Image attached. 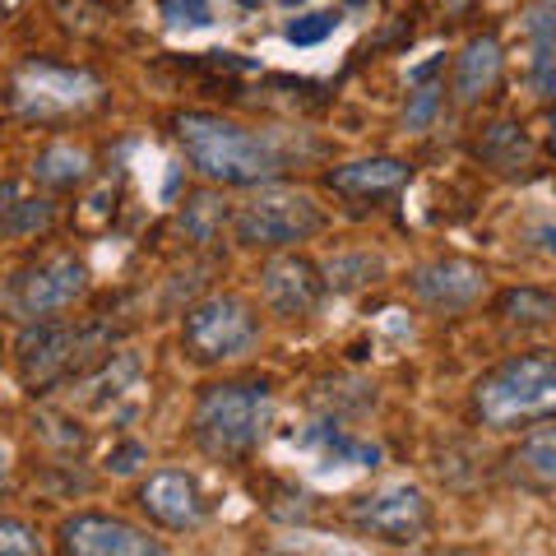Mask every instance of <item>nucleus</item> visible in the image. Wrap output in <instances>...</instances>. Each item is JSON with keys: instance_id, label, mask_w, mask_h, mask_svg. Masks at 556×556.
I'll return each mask as SVG.
<instances>
[{"instance_id": "obj_15", "label": "nucleus", "mask_w": 556, "mask_h": 556, "mask_svg": "<svg viewBox=\"0 0 556 556\" xmlns=\"http://www.w3.org/2000/svg\"><path fill=\"white\" fill-rule=\"evenodd\" d=\"M56 223V204L24 181H0V237H38Z\"/></svg>"}, {"instance_id": "obj_7", "label": "nucleus", "mask_w": 556, "mask_h": 556, "mask_svg": "<svg viewBox=\"0 0 556 556\" xmlns=\"http://www.w3.org/2000/svg\"><path fill=\"white\" fill-rule=\"evenodd\" d=\"M260 339V316L251 302L232 298V292H214L186 311L181 320V348L195 362H232L241 353H251Z\"/></svg>"}, {"instance_id": "obj_12", "label": "nucleus", "mask_w": 556, "mask_h": 556, "mask_svg": "<svg viewBox=\"0 0 556 556\" xmlns=\"http://www.w3.org/2000/svg\"><path fill=\"white\" fill-rule=\"evenodd\" d=\"M260 298H265V306L274 311V316L302 320L320 306L325 278L306 255H274L269 265L260 269Z\"/></svg>"}, {"instance_id": "obj_23", "label": "nucleus", "mask_w": 556, "mask_h": 556, "mask_svg": "<svg viewBox=\"0 0 556 556\" xmlns=\"http://www.w3.org/2000/svg\"><path fill=\"white\" fill-rule=\"evenodd\" d=\"M135 386H139V357L135 353H112L108 362H102V371L89 380V399L98 408H108Z\"/></svg>"}, {"instance_id": "obj_18", "label": "nucleus", "mask_w": 556, "mask_h": 556, "mask_svg": "<svg viewBox=\"0 0 556 556\" xmlns=\"http://www.w3.org/2000/svg\"><path fill=\"white\" fill-rule=\"evenodd\" d=\"M478 159L492 172H525L533 163L529 135L519 130L515 121H496V126H486L482 139H478Z\"/></svg>"}, {"instance_id": "obj_13", "label": "nucleus", "mask_w": 556, "mask_h": 556, "mask_svg": "<svg viewBox=\"0 0 556 556\" xmlns=\"http://www.w3.org/2000/svg\"><path fill=\"white\" fill-rule=\"evenodd\" d=\"M408 288H413V298L427 302L431 311H468L486 292V274L473 260L445 255V260H431V265H417Z\"/></svg>"}, {"instance_id": "obj_33", "label": "nucleus", "mask_w": 556, "mask_h": 556, "mask_svg": "<svg viewBox=\"0 0 556 556\" xmlns=\"http://www.w3.org/2000/svg\"><path fill=\"white\" fill-rule=\"evenodd\" d=\"M538 247H543L547 255H556V228H543V232H538Z\"/></svg>"}, {"instance_id": "obj_8", "label": "nucleus", "mask_w": 556, "mask_h": 556, "mask_svg": "<svg viewBox=\"0 0 556 556\" xmlns=\"http://www.w3.org/2000/svg\"><path fill=\"white\" fill-rule=\"evenodd\" d=\"M102 98V79L89 75V70L75 65H51V61H33L14 75L10 102L14 112L28 121H56L70 112H89Z\"/></svg>"}, {"instance_id": "obj_9", "label": "nucleus", "mask_w": 556, "mask_h": 556, "mask_svg": "<svg viewBox=\"0 0 556 556\" xmlns=\"http://www.w3.org/2000/svg\"><path fill=\"white\" fill-rule=\"evenodd\" d=\"M348 519H353L357 533L408 547L417 538H427V529H431V501L417 492V486L399 482V486H380L371 496H357L353 506H348Z\"/></svg>"}, {"instance_id": "obj_29", "label": "nucleus", "mask_w": 556, "mask_h": 556, "mask_svg": "<svg viewBox=\"0 0 556 556\" xmlns=\"http://www.w3.org/2000/svg\"><path fill=\"white\" fill-rule=\"evenodd\" d=\"M0 556H42L38 533L20 519H0Z\"/></svg>"}, {"instance_id": "obj_30", "label": "nucleus", "mask_w": 556, "mask_h": 556, "mask_svg": "<svg viewBox=\"0 0 556 556\" xmlns=\"http://www.w3.org/2000/svg\"><path fill=\"white\" fill-rule=\"evenodd\" d=\"M139 464H149V450L139 445V441H121V445L108 450V464H102V468H108V473H116V478H130Z\"/></svg>"}, {"instance_id": "obj_4", "label": "nucleus", "mask_w": 556, "mask_h": 556, "mask_svg": "<svg viewBox=\"0 0 556 556\" xmlns=\"http://www.w3.org/2000/svg\"><path fill=\"white\" fill-rule=\"evenodd\" d=\"M98 343H102L98 329H79L65 320H33L24 325L20 343H14V367H20V380L33 394H47L70 371L89 367L98 357Z\"/></svg>"}, {"instance_id": "obj_20", "label": "nucleus", "mask_w": 556, "mask_h": 556, "mask_svg": "<svg viewBox=\"0 0 556 556\" xmlns=\"http://www.w3.org/2000/svg\"><path fill=\"white\" fill-rule=\"evenodd\" d=\"M302 445H320L329 464H348V468H376L380 464V450L371 441H357V437H348V431L329 427V422L311 427L302 437Z\"/></svg>"}, {"instance_id": "obj_17", "label": "nucleus", "mask_w": 556, "mask_h": 556, "mask_svg": "<svg viewBox=\"0 0 556 556\" xmlns=\"http://www.w3.org/2000/svg\"><path fill=\"white\" fill-rule=\"evenodd\" d=\"M33 177L47 190H75L93 177V159H89V149H79V144H51L33 159Z\"/></svg>"}, {"instance_id": "obj_14", "label": "nucleus", "mask_w": 556, "mask_h": 556, "mask_svg": "<svg viewBox=\"0 0 556 556\" xmlns=\"http://www.w3.org/2000/svg\"><path fill=\"white\" fill-rule=\"evenodd\" d=\"M413 167L404 159H357V163H339L325 172L329 190L343 195H394L399 186H408Z\"/></svg>"}, {"instance_id": "obj_34", "label": "nucleus", "mask_w": 556, "mask_h": 556, "mask_svg": "<svg viewBox=\"0 0 556 556\" xmlns=\"http://www.w3.org/2000/svg\"><path fill=\"white\" fill-rule=\"evenodd\" d=\"M241 10H260V5H269V0H237Z\"/></svg>"}, {"instance_id": "obj_27", "label": "nucleus", "mask_w": 556, "mask_h": 556, "mask_svg": "<svg viewBox=\"0 0 556 556\" xmlns=\"http://www.w3.org/2000/svg\"><path fill=\"white\" fill-rule=\"evenodd\" d=\"M159 20L167 28H208L214 24V5L208 0H159Z\"/></svg>"}, {"instance_id": "obj_35", "label": "nucleus", "mask_w": 556, "mask_h": 556, "mask_svg": "<svg viewBox=\"0 0 556 556\" xmlns=\"http://www.w3.org/2000/svg\"><path fill=\"white\" fill-rule=\"evenodd\" d=\"M343 5H353V10H357V5H371V0H343Z\"/></svg>"}, {"instance_id": "obj_21", "label": "nucleus", "mask_w": 556, "mask_h": 556, "mask_svg": "<svg viewBox=\"0 0 556 556\" xmlns=\"http://www.w3.org/2000/svg\"><path fill=\"white\" fill-rule=\"evenodd\" d=\"M325 288H339V292H353V288H367V283H380L386 278V260L376 251H348V255H334L329 265L320 269Z\"/></svg>"}, {"instance_id": "obj_32", "label": "nucleus", "mask_w": 556, "mask_h": 556, "mask_svg": "<svg viewBox=\"0 0 556 556\" xmlns=\"http://www.w3.org/2000/svg\"><path fill=\"white\" fill-rule=\"evenodd\" d=\"M10 486V445H5V437H0V492Z\"/></svg>"}, {"instance_id": "obj_36", "label": "nucleus", "mask_w": 556, "mask_h": 556, "mask_svg": "<svg viewBox=\"0 0 556 556\" xmlns=\"http://www.w3.org/2000/svg\"><path fill=\"white\" fill-rule=\"evenodd\" d=\"M552 144H556V112H552Z\"/></svg>"}, {"instance_id": "obj_24", "label": "nucleus", "mask_w": 556, "mask_h": 556, "mask_svg": "<svg viewBox=\"0 0 556 556\" xmlns=\"http://www.w3.org/2000/svg\"><path fill=\"white\" fill-rule=\"evenodd\" d=\"M525 33L533 42L538 70L556 65V0H529L525 5Z\"/></svg>"}, {"instance_id": "obj_5", "label": "nucleus", "mask_w": 556, "mask_h": 556, "mask_svg": "<svg viewBox=\"0 0 556 556\" xmlns=\"http://www.w3.org/2000/svg\"><path fill=\"white\" fill-rule=\"evenodd\" d=\"M84 292H89V269H84V260L75 255H47L38 265H24L14 269L5 283H0V311H5L10 320H47L56 316V311L75 306Z\"/></svg>"}, {"instance_id": "obj_19", "label": "nucleus", "mask_w": 556, "mask_h": 556, "mask_svg": "<svg viewBox=\"0 0 556 556\" xmlns=\"http://www.w3.org/2000/svg\"><path fill=\"white\" fill-rule=\"evenodd\" d=\"M515 478L529 486H556V427H543L533 437L519 441V450L510 455Z\"/></svg>"}, {"instance_id": "obj_28", "label": "nucleus", "mask_w": 556, "mask_h": 556, "mask_svg": "<svg viewBox=\"0 0 556 556\" xmlns=\"http://www.w3.org/2000/svg\"><path fill=\"white\" fill-rule=\"evenodd\" d=\"M437 108H441V89H437V84L413 89L408 108H404V130H427L431 121H437Z\"/></svg>"}, {"instance_id": "obj_16", "label": "nucleus", "mask_w": 556, "mask_h": 556, "mask_svg": "<svg viewBox=\"0 0 556 556\" xmlns=\"http://www.w3.org/2000/svg\"><path fill=\"white\" fill-rule=\"evenodd\" d=\"M496 79H501V42L492 33H482V38L468 42L455 61V98L478 102L482 93H492Z\"/></svg>"}, {"instance_id": "obj_22", "label": "nucleus", "mask_w": 556, "mask_h": 556, "mask_svg": "<svg viewBox=\"0 0 556 556\" xmlns=\"http://www.w3.org/2000/svg\"><path fill=\"white\" fill-rule=\"evenodd\" d=\"M496 311L510 325H552L556 320V298L543 288H506L496 298Z\"/></svg>"}, {"instance_id": "obj_31", "label": "nucleus", "mask_w": 556, "mask_h": 556, "mask_svg": "<svg viewBox=\"0 0 556 556\" xmlns=\"http://www.w3.org/2000/svg\"><path fill=\"white\" fill-rule=\"evenodd\" d=\"M269 556H367L357 547H329V543H298V547H274Z\"/></svg>"}, {"instance_id": "obj_25", "label": "nucleus", "mask_w": 556, "mask_h": 556, "mask_svg": "<svg viewBox=\"0 0 556 556\" xmlns=\"http://www.w3.org/2000/svg\"><path fill=\"white\" fill-rule=\"evenodd\" d=\"M218 223H223V204L214 195H195V200L181 208V232L190 241H214Z\"/></svg>"}, {"instance_id": "obj_6", "label": "nucleus", "mask_w": 556, "mask_h": 556, "mask_svg": "<svg viewBox=\"0 0 556 556\" xmlns=\"http://www.w3.org/2000/svg\"><path fill=\"white\" fill-rule=\"evenodd\" d=\"M325 228L320 204L302 190H260L232 214V237L251 251H283Z\"/></svg>"}, {"instance_id": "obj_10", "label": "nucleus", "mask_w": 556, "mask_h": 556, "mask_svg": "<svg viewBox=\"0 0 556 556\" xmlns=\"http://www.w3.org/2000/svg\"><path fill=\"white\" fill-rule=\"evenodd\" d=\"M61 556H172L163 538H153L149 529H135L116 515H70L56 529Z\"/></svg>"}, {"instance_id": "obj_26", "label": "nucleus", "mask_w": 556, "mask_h": 556, "mask_svg": "<svg viewBox=\"0 0 556 556\" xmlns=\"http://www.w3.org/2000/svg\"><path fill=\"white\" fill-rule=\"evenodd\" d=\"M334 33H339V14L316 10V14H298V20H288L283 38L292 47H320L325 38H334Z\"/></svg>"}, {"instance_id": "obj_1", "label": "nucleus", "mask_w": 556, "mask_h": 556, "mask_svg": "<svg viewBox=\"0 0 556 556\" xmlns=\"http://www.w3.org/2000/svg\"><path fill=\"white\" fill-rule=\"evenodd\" d=\"M172 130H177L190 167L218 186H260L288 172V149L278 144V135L247 130L228 116L177 112Z\"/></svg>"}, {"instance_id": "obj_2", "label": "nucleus", "mask_w": 556, "mask_h": 556, "mask_svg": "<svg viewBox=\"0 0 556 556\" xmlns=\"http://www.w3.org/2000/svg\"><path fill=\"white\" fill-rule=\"evenodd\" d=\"M274 417V390L269 380H223L195 399L190 413V437L204 455L214 459H241L265 441V427Z\"/></svg>"}, {"instance_id": "obj_11", "label": "nucleus", "mask_w": 556, "mask_h": 556, "mask_svg": "<svg viewBox=\"0 0 556 556\" xmlns=\"http://www.w3.org/2000/svg\"><path fill=\"white\" fill-rule=\"evenodd\" d=\"M139 510H144L159 529H172V533H186V529H200L204 525V492L200 482L186 473V468H159L149 473L144 486L135 492Z\"/></svg>"}, {"instance_id": "obj_3", "label": "nucleus", "mask_w": 556, "mask_h": 556, "mask_svg": "<svg viewBox=\"0 0 556 556\" xmlns=\"http://www.w3.org/2000/svg\"><path fill=\"white\" fill-rule=\"evenodd\" d=\"M473 413L496 431L556 422V353H525L486 371L473 386Z\"/></svg>"}]
</instances>
